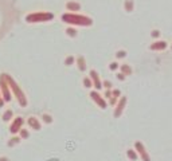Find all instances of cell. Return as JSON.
Segmentation results:
<instances>
[{
	"instance_id": "cell-1",
	"label": "cell",
	"mask_w": 172,
	"mask_h": 161,
	"mask_svg": "<svg viewBox=\"0 0 172 161\" xmlns=\"http://www.w3.org/2000/svg\"><path fill=\"white\" fill-rule=\"evenodd\" d=\"M63 23L70 24V26H81V27H89L93 24V19L86 15H81V14H63L61 16Z\"/></svg>"
},
{
	"instance_id": "cell-2",
	"label": "cell",
	"mask_w": 172,
	"mask_h": 161,
	"mask_svg": "<svg viewBox=\"0 0 172 161\" xmlns=\"http://www.w3.org/2000/svg\"><path fill=\"white\" fill-rule=\"evenodd\" d=\"M4 75H5L7 83H8V86H10V90H11V93L14 94V97H16V99H18V102H19L20 106L26 107L28 102H27V97H26V94H24V91L20 89V86L16 83V81L12 78L11 75L7 74V73H4Z\"/></svg>"
},
{
	"instance_id": "cell-3",
	"label": "cell",
	"mask_w": 172,
	"mask_h": 161,
	"mask_svg": "<svg viewBox=\"0 0 172 161\" xmlns=\"http://www.w3.org/2000/svg\"><path fill=\"white\" fill-rule=\"evenodd\" d=\"M54 19V14L44 11H36L31 12L26 16V22L27 23H43V22H50Z\"/></svg>"
},
{
	"instance_id": "cell-4",
	"label": "cell",
	"mask_w": 172,
	"mask_h": 161,
	"mask_svg": "<svg viewBox=\"0 0 172 161\" xmlns=\"http://www.w3.org/2000/svg\"><path fill=\"white\" fill-rule=\"evenodd\" d=\"M0 93H1V97H3V99L5 102H10L12 99V93H11V90H10V86H8L4 73L0 74Z\"/></svg>"
},
{
	"instance_id": "cell-5",
	"label": "cell",
	"mask_w": 172,
	"mask_h": 161,
	"mask_svg": "<svg viewBox=\"0 0 172 161\" xmlns=\"http://www.w3.org/2000/svg\"><path fill=\"white\" fill-rule=\"evenodd\" d=\"M23 124H24V118L23 117H20V115L15 117L14 120H12L11 125H10V133L14 134V136H15L16 133H19V130L23 128Z\"/></svg>"
},
{
	"instance_id": "cell-6",
	"label": "cell",
	"mask_w": 172,
	"mask_h": 161,
	"mask_svg": "<svg viewBox=\"0 0 172 161\" xmlns=\"http://www.w3.org/2000/svg\"><path fill=\"white\" fill-rule=\"evenodd\" d=\"M134 150H136V153L140 156V158L143 161H151V157H149L148 152H147L144 144H143L141 141H136V142H134Z\"/></svg>"
},
{
	"instance_id": "cell-7",
	"label": "cell",
	"mask_w": 172,
	"mask_h": 161,
	"mask_svg": "<svg viewBox=\"0 0 172 161\" xmlns=\"http://www.w3.org/2000/svg\"><path fill=\"white\" fill-rule=\"evenodd\" d=\"M126 102H128V99H126L125 95H122L121 98L117 101L116 107H114V117L116 118H118L122 114V111H124V109H125V106H126Z\"/></svg>"
},
{
	"instance_id": "cell-8",
	"label": "cell",
	"mask_w": 172,
	"mask_h": 161,
	"mask_svg": "<svg viewBox=\"0 0 172 161\" xmlns=\"http://www.w3.org/2000/svg\"><path fill=\"white\" fill-rule=\"evenodd\" d=\"M90 98L93 99L94 102L97 103V105L101 107V109H106V106H108V105H106L105 98H104V97H102V95L100 94L97 90H93L91 93H90Z\"/></svg>"
},
{
	"instance_id": "cell-9",
	"label": "cell",
	"mask_w": 172,
	"mask_h": 161,
	"mask_svg": "<svg viewBox=\"0 0 172 161\" xmlns=\"http://www.w3.org/2000/svg\"><path fill=\"white\" fill-rule=\"evenodd\" d=\"M90 79H91V82H93V87H96V90H101L102 89V81L100 79V75L96 70H90Z\"/></svg>"
},
{
	"instance_id": "cell-10",
	"label": "cell",
	"mask_w": 172,
	"mask_h": 161,
	"mask_svg": "<svg viewBox=\"0 0 172 161\" xmlns=\"http://www.w3.org/2000/svg\"><path fill=\"white\" fill-rule=\"evenodd\" d=\"M66 10H67V11H70L71 14H77V11L81 10V4H79L78 1L70 0V1H67V3H66Z\"/></svg>"
},
{
	"instance_id": "cell-11",
	"label": "cell",
	"mask_w": 172,
	"mask_h": 161,
	"mask_svg": "<svg viewBox=\"0 0 172 161\" xmlns=\"http://www.w3.org/2000/svg\"><path fill=\"white\" fill-rule=\"evenodd\" d=\"M27 124H28V126H30L31 129H34V130H40V128H42L39 120H38L36 117H34V115H31V117L27 118Z\"/></svg>"
},
{
	"instance_id": "cell-12",
	"label": "cell",
	"mask_w": 172,
	"mask_h": 161,
	"mask_svg": "<svg viewBox=\"0 0 172 161\" xmlns=\"http://www.w3.org/2000/svg\"><path fill=\"white\" fill-rule=\"evenodd\" d=\"M149 48H151L152 51H161V50H165V48H167V42H164V40H157V42L151 44Z\"/></svg>"
},
{
	"instance_id": "cell-13",
	"label": "cell",
	"mask_w": 172,
	"mask_h": 161,
	"mask_svg": "<svg viewBox=\"0 0 172 161\" xmlns=\"http://www.w3.org/2000/svg\"><path fill=\"white\" fill-rule=\"evenodd\" d=\"M75 62H77V66H78L79 71H86L87 65H86V59L83 58V56H78V58L75 59Z\"/></svg>"
},
{
	"instance_id": "cell-14",
	"label": "cell",
	"mask_w": 172,
	"mask_h": 161,
	"mask_svg": "<svg viewBox=\"0 0 172 161\" xmlns=\"http://www.w3.org/2000/svg\"><path fill=\"white\" fill-rule=\"evenodd\" d=\"M12 118H14V111H12L11 109H7L3 113V115H1V120H3L4 122H10Z\"/></svg>"
},
{
	"instance_id": "cell-15",
	"label": "cell",
	"mask_w": 172,
	"mask_h": 161,
	"mask_svg": "<svg viewBox=\"0 0 172 161\" xmlns=\"http://www.w3.org/2000/svg\"><path fill=\"white\" fill-rule=\"evenodd\" d=\"M120 70H121V73L124 75H130L132 74V67L129 66L128 63H124V65H120Z\"/></svg>"
},
{
	"instance_id": "cell-16",
	"label": "cell",
	"mask_w": 172,
	"mask_h": 161,
	"mask_svg": "<svg viewBox=\"0 0 172 161\" xmlns=\"http://www.w3.org/2000/svg\"><path fill=\"white\" fill-rule=\"evenodd\" d=\"M124 8L126 12H132L134 10V0H125L124 1Z\"/></svg>"
},
{
	"instance_id": "cell-17",
	"label": "cell",
	"mask_w": 172,
	"mask_h": 161,
	"mask_svg": "<svg viewBox=\"0 0 172 161\" xmlns=\"http://www.w3.org/2000/svg\"><path fill=\"white\" fill-rule=\"evenodd\" d=\"M20 141H22V138H20L19 136H14V137H11V138H10V140H8L7 145L10 146V148H12V146L18 145V144H19Z\"/></svg>"
},
{
	"instance_id": "cell-18",
	"label": "cell",
	"mask_w": 172,
	"mask_h": 161,
	"mask_svg": "<svg viewBox=\"0 0 172 161\" xmlns=\"http://www.w3.org/2000/svg\"><path fill=\"white\" fill-rule=\"evenodd\" d=\"M126 156H128V158H130L132 161H136L137 158H139V154L136 153V150L134 149H128L126 150Z\"/></svg>"
},
{
	"instance_id": "cell-19",
	"label": "cell",
	"mask_w": 172,
	"mask_h": 161,
	"mask_svg": "<svg viewBox=\"0 0 172 161\" xmlns=\"http://www.w3.org/2000/svg\"><path fill=\"white\" fill-rule=\"evenodd\" d=\"M66 35L70 36V38H75V36L78 35V31L74 27H69V28H66Z\"/></svg>"
},
{
	"instance_id": "cell-20",
	"label": "cell",
	"mask_w": 172,
	"mask_h": 161,
	"mask_svg": "<svg viewBox=\"0 0 172 161\" xmlns=\"http://www.w3.org/2000/svg\"><path fill=\"white\" fill-rule=\"evenodd\" d=\"M19 137L22 138V140H26V138L30 137V132H28L27 129H24V128H22V129L19 130Z\"/></svg>"
},
{
	"instance_id": "cell-21",
	"label": "cell",
	"mask_w": 172,
	"mask_h": 161,
	"mask_svg": "<svg viewBox=\"0 0 172 161\" xmlns=\"http://www.w3.org/2000/svg\"><path fill=\"white\" fill-rule=\"evenodd\" d=\"M82 82H83V86H85L86 89H90V87H93V82H91V79H90L89 77H85Z\"/></svg>"
},
{
	"instance_id": "cell-22",
	"label": "cell",
	"mask_w": 172,
	"mask_h": 161,
	"mask_svg": "<svg viewBox=\"0 0 172 161\" xmlns=\"http://www.w3.org/2000/svg\"><path fill=\"white\" fill-rule=\"evenodd\" d=\"M42 118H43V122H44V124H51V122H53V117H51L50 114H43L42 115Z\"/></svg>"
},
{
	"instance_id": "cell-23",
	"label": "cell",
	"mask_w": 172,
	"mask_h": 161,
	"mask_svg": "<svg viewBox=\"0 0 172 161\" xmlns=\"http://www.w3.org/2000/svg\"><path fill=\"white\" fill-rule=\"evenodd\" d=\"M74 62H75V58H74V56H71V55L65 59V65H66V66H71Z\"/></svg>"
},
{
	"instance_id": "cell-24",
	"label": "cell",
	"mask_w": 172,
	"mask_h": 161,
	"mask_svg": "<svg viewBox=\"0 0 172 161\" xmlns=\"http://www.w3.org/2000/svg\"><path fill=\"white\" fill-rule=\"evenodd\" d=\"M125 56H126V51H124V50H118V51L116 52V58L117 59L125 58Z\"/></svg>"
},
{
	"instance_id": "cell-25",
	"label": "cell",
	"mask_w": 172,
	"mask_h": 161,
	"mask_svg": "<svg viewBox=\"0 0 172 161\" xmlns=\"http://www.w3.org/2000/svg\"><path fill=\"white\" fill-rule=\"evenodd\" d=\"M112 86H113V85H112L110 81H104V82H102V87H105L106 90H112Z\"/></svg>"
},
{
	"instance_id": "cell-26",
	"label": "cell",
	"mask_w": 172,
	"mask_h": 161,
	"mask_svg": "<svg viewBox=\"0 0 172 161\" xmlns=\"http://www.w3.org/2000/svg\"><path fill=\"white\" fill-rule=\"evenodd\" d=\"M118 67H120V65H118L117 62H112V63L109 65V69H110L112 71H116V70L118 69Z\"/></svg>"
},
{
	"instance_id": "cell-27",
	"label": "cell",
	"mask_w": 172,
	"mask_h": 161,
	"mask_svg": "<svg viewBox=\"0 0 172 161\" xmlns=\"http://www.w3.org/2000/svg\"><path fill=\"white\" fill-rule=\"evenodd\" d=\"M121 95V91L118 90V89H114V90H112V97H114V98H118Z\"/></svg>"
},
{
	"instance_id": "cell-28",
	"label": "cell",
	"mask_w": 172,
	"mask_h": 161,
	"mask_svg": "<svg viewBox=\"0 0 172 161\" xmlns=\"http://www.w3.org/2000/svg\"><path fill=\"white\" fill-rule=\"evenodd\" d=\"M151 36H152V38H159V36H160V31H159V30H153Z\"/></svg>"
},
{
	"instance_id": "cell-29",
	"label": "cell",
	"mask_w": 172,
	"mask_h": 161,
	"mask_svg": "<svg viewBox=\"0 0 172 161\" xmlns=\"http://www.w3.org/2000/svg\"><path fill=\"white\" fill-rule=\"evenodd\" d=\"M116 78H117L118 81H124V79H125V75L122 74V73H118V74L116 75Z\"/></svg>"
},
{
	"instance_id": "cell-30",
	"label": "cell",
	"mask_w": 172,
	"mask_h": 161,
	"mask_svg": "<svg viewBox=\"0 0 172 161\" xmlns=\"http://www.w3.org/2000/svg\"><path fill=\"white\" fill-rule=\"evenodd\" d=\"M109 99H110V105H116L118 101V98H114V97H110Z\"/></svg>"
},
{
	"instance_id": "cell-31",
	"label": "cell",
	"mask_w": 172,
	"mask_h": 161,
	"mask_svg": "<svg viewBox=\"0 0 172 161\" xmlns=\"http://www.w3.org/2000/svg\"><path fill=\"white\" fill-rule=\"evenodd\" d=\"M104 97H105V98H110V97H112V90H106Z\"/></svg>"
},
{
	"instance_id": "cell-32",
	"label": "cell",
	"mask_w": 172,
	"mask_h": 161,
	"mask_svg": "<svg viewBox=\"0 0 172 161\" xmlns=\"http://www.w3.org/2000/svg\"><path fill=\"white\" fill-rule=\"evenodd\" d=\"M4 105H5V101H4L3 97H1V98H0V107H3Z\"/></svg>"
},
{
	"instance_id": "cell-33",
	"label": "cell",
	"mask_w": 172,
	"mask_h": 161,
	"mask_svg": "<svg viewBox=\"0 0 172 161\" xmlns=\"http://www.w3.org/2000/svg\"><path fill=\"white\" fill-rule=\"evenodd\" d=\"M0 161H10L7 157H0Z\"/></svg>"
},
{
	"instance_id": "cell-34",
	"label": "cell",
	"mask_w": 172,
	"mask_h": 161,
	"mask_svg": "<svg viewBox=\"0 0 172 161\" xmlns=\"http://www.w3.org/2000/svg\"><path fill=\"white\" fill-rule=\"evenodd\" d=\"M0 98H1V93H0Z\"/></svg>"
},
{
	"instance_id": "cell-35",
	"label": "cell",
	"mask_w": 172,
	"mask_h": 161,
	"mask_svg": "<svg viewBox=\"0 0 172 161\" xmlns=\"http://www.w3.org/2000/svg\"><path fill=\"white\" fill-rule=\"evenodd\" d=\"M171 50H172V47H171Z\"/></svg>"
}]
</instances>
